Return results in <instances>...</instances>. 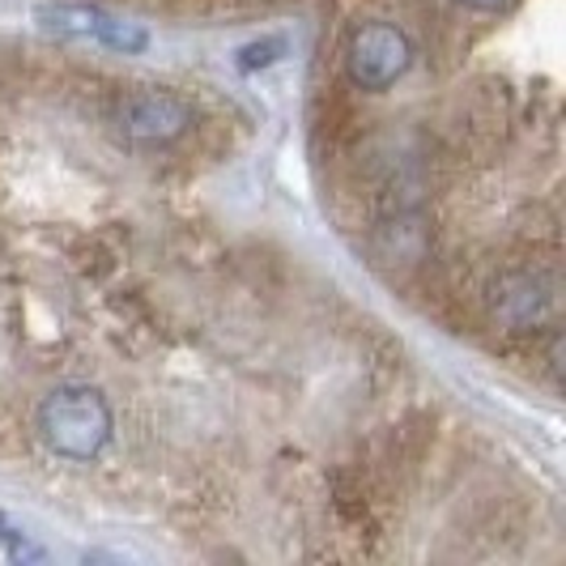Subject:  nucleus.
Segmentation results:
<instances>
[{"label":"nucleus","mask_w":566,"mask_h":566,"mask_svg":"<svg viewBox=\"0 0 566 566\" xmlns=\"http://www.w3.org/2000/svg\"><path fill=\"white\" fill-rule=\"evenodd\" d=\"M34 426H39V439L48 443V452L64 455V460H94L112 443L115 418L98 388L64 384L39 400Z\"/></svg>","instance_id":"1"},{"label":"nucleus","mask_w":566,"mask_h":566,"mask_svg":"<svg viewBox=\"0 0 566 566\" xmlns=\"http://www.w3.org/2000/svg\"><path fill=\"white\" fill-rule=\"evenodd\" d=\"M413 64L409 34L392 22H363L345 43V73L358 90H388Z\"/></svg>","instance_id":"2"},{"label":"nucleus","mask_w":566,"mask_h":566,"mask_svg":"<svg viewBox=\"0 0 566 566\" xmlns=\"http://www.w3.org/2000/svg\"><path fill=\"white\" fill-rule=\"evenodd\" d=\"M39 27L56 30V34H77V39H98L115 52L133 56V52H145L149 48V30L137 27V22H124V18H112L103 9H85V4H48V9H34Z\"/></svg>","instance_id":"3"},{"label":"nucleus","mask_w":566,"mask_h":566,"mask_svg":"<svg viewBox=\"0 0 566 566\" xmlns=\"http://www.w3.org/2000/svg\"><path fill=\"white\" fill-rule=\"evenodd\" d=\"M119 124H124V133L133 142L167 145L192 128V107L179 94H170V90H142V94H128L124 98Z\"/></svg>","instance_id":"4"},{"label":"nucleus","mask_w":566,"mask_h":566,"mask_svg":"<svg viewBox=\"0 0 566 566\" xmlns=\"http://www.w3.org/2000/svg\"><path fill=\"white\" fill-rule=\"evenodd\" d=\"M277 56H285V39H260V43H248L239 52V69L252 73V69H269Z\"/></svg>","instance_id":"5"},{"label":"nucleus","mask_w":566,"mask_h":566,"mask_svg":"<svg viewBox=\"0 0 566 566\" xmlns=\"http://www.w3.org/2000/svg\"><path fill=\"white\" fill-rule=\"evenodd\" d=\"M0 545L9 549V558H13V563H39V558H43V549H39V545H30V541L13 528L4 515H0Z\"/></svg>","instance_id":"6"},{"label":"nucleus","mask_w":566,"mask_h":566,"mask_svg":"<svg viewBox=\"0 0 566 566\" xmlns=\"http://www.w3.org/2000/svg\"><path fill=\"white\" fill-rule=\"evenodd\" d=\"M455 4H464V9H478V13H494V9H503L507 0H455Z\"/></svg>","instance_id":"7"}]
</instances>
